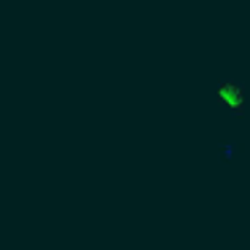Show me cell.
I'll return each mask as SVG.
<instances>
[{
	"mask_svg": "<svg viewBox=\"0 0 250 250\" xmlns=\"http://www.w3.org/2000/svg\"><path fill=\"white\" fill-rule=\"evenodd\" d=\"M218 94H221L226 103H237V100H239V89L237 86H221V89H218Z\"/></svg>",
	"mask_w": 250,
	"mask_h": 250,
	"instance_id": "obj_1",
	"label": "cell"
}]
</instances>
